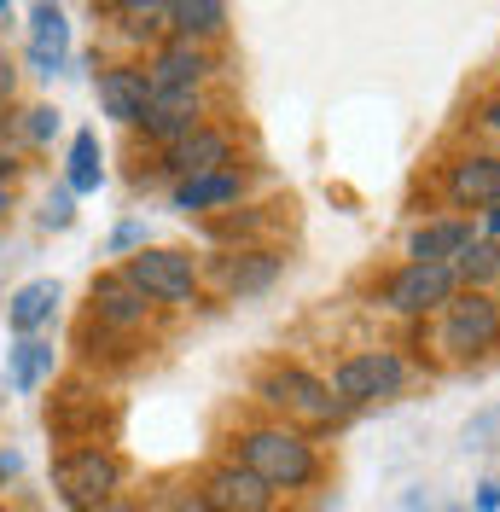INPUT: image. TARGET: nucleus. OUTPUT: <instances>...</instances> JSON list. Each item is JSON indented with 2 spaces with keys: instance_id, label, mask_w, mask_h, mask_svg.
Here are the masks:
<instances>
[{
  "instance_id": "obj_1",
  "label": "nucleus",
  "mask_w": 500,
  "mask_h": 512,
  "mask_svg": "<svg viewBox=\"0 0 500 512\" xmlns=\"http://www.w3.org/2000/svg\"><path fill=\"white\" fill-rule=\"evenodd\" d=\"M239 454H245V472L268 489H297L314 478V448L297 431H250Z\"/></svg>"
},
{
  "instance_id": "obj_2",
  "label": "nucleus",
  "mask_w": 500,
  "mask_h": 512,
  "mask_svg": "<svg viewBox=\"0 0 500 512\" xmlns=\"http://www.w3.org/2000/svg\"><path fill=\"white\" fill-rule=\"evenodd\" d=\"M123 280L140 291V297H157V303H187L192 286H198L192 256H181V251H140V256H128Z\"/></svg>"
},
{
  "instance_id": "obj_3",
  "label": "nucleus",
  "mask_w": 500,
  "mask_h": 512,
  "mask_svg": "<svg viewBox=\"0 0 500 512\" xmlns=\"http://www.w3.org/2000/svg\"><path fill=\"white\" fill-rule=\"evenodd\" d=\"M53 478H59L70 507H99V501H111L123 466H117L111 454H99V448H82V454H64L59 466H53Z\"/></svg>"
},
{
  "instance_id": "obj_4",
  "label": "nucleus",
  "mask_w": 500,
  "mask_h": 512,
  "mask_svg": "<svg viewBox=\"0 0 500 512\" xmlns=\"http://www.w3.org/2000/svg\"><path fill=\"white\" fill-rule=\"evenodd\" d=\"M407 379V367L396 361V355H349L344 367H338V379H332V390H338V402H373V396H396Z\"/></svg>"
},
{
  "instance_id": "obj_5",
  "label": "nucleus",
  "mask_w": 500,
  "mask_h": 512,
  "mask_svg": "<svg viewBox=\"0 0 500 512\" xmlns=\"http://www.w3.org/2000/svg\"><path fill=\"white\" fill-rule=\"evenodd\" d=\"M454 268L448 262H413V268H402L396 280H390V309H402V315H425V309H442L448 297H454Z\"/></svg>"
},
{
  "instance_id": "obj_6",
  "label": "nucleus",
  "mask_w": 500,
  "mask_h": 512,
  "mask_svg": "<svg viewBox=\"0 0 500 512\" xmlns=\"http://www.w3.org/2000/svg\"><path fill=\"white\" fill-rule=\"evenodd\" d=\"M500 338V303L495 297H460L454 309H448V326H442V344L454 355H477V350H489Z\"/></svg>"
},
{
  "instance_id": "obj_7",
  "label": "nucleus",
  "mask_w": 500,
  "mask_h": 512,
  "mask_svg": "<svg viewBox=\"0 0 500 512\" xmlns=\"http://www.w3.org/2000/svg\"><path fill=\"white\" fill-rule=\"evenodd\" d=\"M262 396L280 402V408H297V414H314V419L332 414V384H320L314 373H303V367L268 373V379H262Z\"/></svg>"
},
{
  "instance_id": "obj_8",
  "label": "nucleus",
  "mask_w": 500,
  "mask_h": 512,
  "mask_svg": "<svg viewBox=\"0 0 500 512\" xmlns=\"http://www.w3.org/2000/svg\"><path fill=\"white\" fill-rule=\"evenodd\" d=\"M146 99H152V82H146V70H99V105H105V117H117V123H140L146 117Z\"/></svg>"
},
{
  "instance_id": "obj_9",
  "label": "nucleus",
  "mask_w": 500,
  "mask_h": 512,
  "mask_svg": "<svg viewBox=\"0 0 500 512\" xmlns=\"http://www.w3.org/2000/svg\"><path fill=\"white\" fill-rule=\"evenodd\" d=\"M204 501H210V512H268L274 489H268L262 478H250L245 466H227V472H216V478H210Z\"/></svg>"
},
{
  "instance_id": "obj_10",
  "label": "nucleus",
  "mask_w": 500,
  "mask_h": 512,
  "mask_svg": "<svg viewBox=\"0 0 500 512\" xmlns=\"http://www.w3.org/2000/svg\"><path fill=\"white\" fill-rule=\"evenodd\" d=\"M64 47H70V18L64 6H35L30 12V64L35 76H53L64 64Z\"/></svg>"
},
{
  "instance_id": "obj_11",
  "label": "nucleus",
  "mask_w": 500,
  "mask_h": 512,
  "mask_svg": "<svg viewBox=\"0 0 500 512\" xmlns=\"http://www.w3.org/2000/svg\"><path fill=\"white\" fill-rule=\"evenodd\" d=\"M210 70V59L198 53V47H187V41H175V47H163L152 59V94H192L198 88V76Z\"/></svg>"
},
{
  "instance_id": "obj_12",
  "label": "nucleus",
  "mask_w": 500,
  "mask_h": 512,
  "mask_svg": "<svg viewBox=\"0 0 500 512\" xmlns=\"http://www.w3.org/2000/svg\"><path fill=\"white\" fill-rule=\"evenodd\" d=\"M227 158H233V152H227V134H216V128H192L187 140L169 146V169H181L187 181H198V175H221V163Z\"/></svg>"
},
{
  "instance_id": "obj_13",
  "label": "nucleus",
  "mask_w": 500,
  "mask_h": 512,
  "mask_svg": "<svg viewBox=\"0 0 500 512\" xmlns=\"http://www.w3.org/2000/svg\"><path fill=\"white\" fill-rule=\"evenodd\" d=\"M146 134H157V140H187L192 128H198V94H152L146 99Z\"/></svg>"
},
{
  "instance_id": "obj_14",
  "label": "nucleus",
  "mask_w": 500,
  "mask_h": 512,
  "mask_svg": "<svg viewBox=\"0 0 500 512\" xmlns=\"http://www.w3.org/2000/svg\"><path fill=\"white\" fill-rule=\"evenodd\" d=\"M448 192H454L460 204H500V158H466V163H454Z\"/></svg>"
},
{
  "instance_id": "obj_15",
  "label": "nucleus",
  "mask_w": 500,
  "mask_h": 512,
  "mask_svg": "<svg viewBox=\"0 0 500 512\" xmlns=\"http://www.w3.org/2000/svg\"><path fill=\"white\" fill-rule=\"evenodd\" d=\"M53 309H59V286H53V280H30V286L12 297L6 320H12V332H24V338H30L35 326H47V320H53Z\"/></svg>"
},
{
  "instance_id": "obj_16",
  "label": "nucleus",
  "mask_w": 500,
  "mask_h": 512,
  "mask_svg": "<svg viewBox=\"0 0 500 512\" xmlns=\"http://www.w3.org/2000/svg\"><path fill=\"white\" fill-rule=\"evenodd\" d=\"M94 303H99V315L111 320V326H134V320H146V297L128 286L123 274H105L94 286Z\"/></svg>"
},
{
  "instance_id": "obj_17",
  "label": "nucleus",
  "mask_w": 500,
  "mask_h": 512,
  "mask_svg": "<svg viewBox=\"0 0 500 512\" xmlns=\"http://www.w3.org/2000/svg\"><path fill=\"white\" fill-rule=\"evenodd\" d=\"M471 245V227L466 222H431L413 233V262H448Z\"/></svg>"
},
{
  "instance_id": "obj_18",
  "label": "nucleus",
  "mask_w": 500,
  "mask_h": 512,
  "mask_svg": "<svg viewBox=\"0 0 500 512\" xmlns=\"http://www.w3.org/2000/svg\"><path fill=\"white\" fill-rule=\"evenodd\" d=\"M99 181H105V163H99V134L94 128H82L76 140H70V198L76 192H99Z\"/></svg>"
},
{
  "instance_id": "obj_19",
  "label": "nucleus",
  "mask_w": 500,
  "mask_h": 512,
  "mask_svg": "<svg viewBox=\"0 0 500 512\" xmlns=\"http://www.w3.org/2000/svg\"><path fill=\"white\" fill-rule=\"evenodd\" d=\"M274 280H280V256L274 251H245L239 262H227V286L239 291V297L245 291H268Z\"/></svg>"
},
{
  "instance_id": "obj_20",
  "label": "nucleus",
  "mask_w": 500,
  "mask_h": 512,
  "mask_svg": "<svg viewBox=\"0 0 500 512\" xmlns=\"http://www.w3.org/2000/svg\"><path fill=\"white\" fill-rule=\"evenodd\" d=\"M169 18H175L181 41L192 47V35H198V41H204V35H221V24H227V6H216V0H187V6H169Z\"/></svg>"
},
{
  "instance_id": "obj_21",
  "label": "nucleus",
  "mask_w": 500,
  "mask_h": 512,
  "mask_svg": "<svg viewBox=\"0 0 500 512\" xmlns=\"http://www.w3.org/2000/svg\"><path fill=\"white\" fill-rule=\"evenodd\" d=\"M53 373V344H41V338H24L18 350H12V390H24L30 396L35 384Z\"/></svg>"
},
{
  "instance_id": "obj_22",
  "label": "nucleus",
  "mask_w": 500,
  "mask_h": 512,
  "mask_svg": "<svg viewBox=\"0 0 500 512\" xmlns=\"http://www.w3.org/2000/svg\"><path fill=\"white\" fill-rule=\"evenodd\" d=\"M227 198H239L233 175H198V181H181V192H175L181 210H210V204H227Z\"/></svg>"
},
{
  "instance_id": "obj_23",
  "label": "nucleus",
  "mask_w": 500,
  "mask_h": 512,
  "mask_svg": "<svg viewBox=\"0 0 500 512\" xmlns=\"http://www.w3.org/2000/svg\"><path fill=\"white\" fill-rule=\"evenodd\" d=\"M466 262H460V274L466 280H500V245H466Z\"/></svg>"
},
{
  "instance_id": "obj_24",
  "label": "nucleus",
  "mask_w": 500,
  "mask_h": 512,
  "mask_svg": "<svg viewBox=\"0 0 500 512\" xmlns=\"http://www.w3.org/2000/svg\"><path fill=\"white\" fill-rule=\"evenodd\" d=\"M41 222H47V227H70V222H76V210H70V187H59L53 198H47V210H41Z\"/></svg>"
},
{
  "instance_id": "obj_25",
  "label": "nucleus",
  "mask_w": 500,
  "mask_h": 512,
  "mask_svg": "<svg viewBox=\"0 0 500 512\" xmlns=\"http://www.w3.org/2000/svg\"><path fill=\"white\" fill-rule=\"evenodd\" d=\"M53 128H59V111H47V105H35V111H30V140H47Z\"/></svg>"
},
{
  "instance_id": "obj_26",
  "label": "nucleus",
  "mask_w": 500,
  "mask_h": 512,
  "mask_svg": "<svg viewBox=\"0 0 500 512\" xmlns=\"http://www.w3.org/2000/svg\"><path fill=\"white\" fill-rule=\"evenodd\" d=\"M477 512H500V483H483V495H477Z\"/></svg>"
},
{
  "instance_id": "obj_27",
  "label": "nucleus",
  "mask_w": 500,
  "mask_h": 512,
  "mask_svg": "<svg viewBox=\"0 0 500 512\" xmlns=\"http://www.w3.org/2000/svg\"><path fill=\"white\" fill-rule=\"evenodd\" d=\"M128 245H140V222H123V227H117V251H128Z\"/></svg>"
},
{
  "instance_id": "obj_28",
  "label": "nucleus",
  "mask_w": 500,
  "mask_h": 512,
  "mask_svg": "<svg viewBox=\"0 0 500 512\" xmlns=\"http://www.w3.org/2000/svg\"><path fill=\"white\" fill-rule=\"evenodd\" d=\"M0 99H12V59L0 53Z\"/></svg>"
},
{
  "instance_id": "obj_29",
  "label": "nucleus",
  "mask_w": 500,
  "mask_h": 512,
  "mask_svg": "<svg viewBox=\"0 0 500 512\" xmlns=\"http://www.w3.org/2000/svg\"><path fill=\"white\" fill-rule=\"evenodd\" d=\"M483 117H489V128H500V99L489 105V111H483Z\"/></svg>"
},
{
  "instance_id": "obj_30",
  "label": "nucleus",
  "mask_w": 500,
  "mask_h": 512,
  "mask_svg": "<svg viewBox=\"0 0 500 512\" xmlns=\"http://www.w3.org/2000/svg\"><path fill=\"white\" fill-rule=\"evenodd\" d=\"M489 233H500V204H495V210H489Z\"/></svg>"
},
{
  "instance_id": "obj_31",
  "label": "nucleus",
  "mask_w": 500,
  "mask_h": 512,
  "mask_svg": "<svg viewBox=\"0 0 500 512\" xmlns=\"http://www.w3.org/2000/svg\"><path fill=\"white\" fill-rule=\"evenodd\" d=\"M105 512H134V507H105Z\"/></svg>"
},
{
  "instance_id": "obj_32",
  "label": "nucleus",
  "mask_w": 500,
  "mask_h": 512,
  "mask_svg": "<svg viewBox=\"0 0 500 512\" xmlns=\"http://www.w3.org/2000/svg\"><path fill=\"white\" fill-rule=\"evenodd\" d=\"M0 210H6V198H0Z\"/></svg>"
},
{
  "instance_id": "obj_33",
  "label": "nucleus",
  "mask_w": 500,
  "mask_h": 512,
  "mask_svg": "<svg viewBox=\"0 0 500 512\" xmlns=\"http://www.w3.org/2000/svg\"><path fill=\"white\" fill-rule=\"evenodd\" d=\"M0 512H6V507H0Z\"/></svg>"
}]
</instances>
